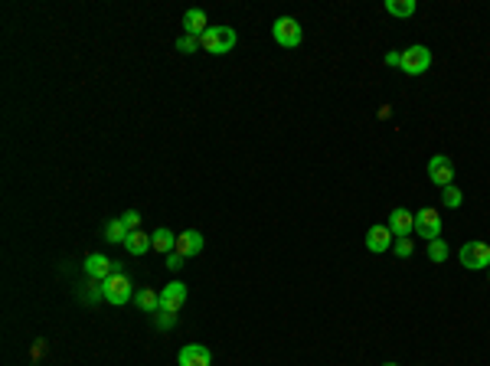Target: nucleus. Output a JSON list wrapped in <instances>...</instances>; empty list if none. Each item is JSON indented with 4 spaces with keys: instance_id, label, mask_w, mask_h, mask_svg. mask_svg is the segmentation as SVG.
Masks as SVG:
<instances>
[{
    "instance_id": "obj_1",
    "label": "nucleus",
    "mask_w": 490,
    "mask_h": 366,
    "mask_svg": "<svg viewBox=\"0 0 490 366\" xmlns=\"http://www.w3.org/2000/svg\"><path fill=\"white\" fill-rule=\"evenodd\" d=\"M236 30L232 26H210L206 33L200 37V46L210 56H226V52H232L236 50Z\"/></svg>"
},
{
    "instance_id": "obj_8",
    "label": "nucleus",
    "mask_w": 490,
    "mask_h": 366,
    "mask_svg": "<svg viewBox=\"0 0 490 366\" xmlns=\"http://www.w3.org/2000/svg\"><path fill=\"white\" fill-rule=\"evenodd\" d=\"M183 304H187V285H183V281H170V285H163L161 288V311L176 314Z\"/></svg>"
},
{
    "instance_id": "obj_10",
    "label": "nucleus",
    "mask_w": 490,
    "mask_h": 366,
    "mask_svg": "<svg viewBox=\"0 0 490 366\" xmlns=\"http://www.w3.org/2000/svg\"><path fill=\"white\" fill-rule=\"evenodd\" d=\"M176 363L180 366H210L213 363V354H210L203 343H187V347L180 350V356H176Z\"/></svg>"
},
{
    "instance_id": "obj_21",
    "label": "nucleus",
    "mask_w": 490,
    "mask_h": 366,
    "mask_svg": "<svg viewBox=\"0 0 490 366\" xmlns=\"http://www.w3.org/2000/svg\"><path fill=\"white\" fill-rule=\"evenodd\" d=\"M441 200H445V206H451V210H454V206H461V203H465V193H461V190L451 183V187L441 190Z\"/></svg>"
},
{
    "instance_id": "obj_7",
    "label": "nucleus",
    "mask_w": 490,
    "mask_h": 366,
    "mask_svg": "<svg viewBox=\"0 0 490 366\" xmlns=\"http://www.w3.org/2000/svg\"><path fill=\"white\" fill-rule=\"evenodd\" d=\"M428 180L435 183V187H451L454 183V164L451 157H445V154H435L431 161H428Z\"/></svg>"
},
{
    "instance_id": "obj_28",
    "label": "nucleus",
    "mask_w": 490,
    "mask_h": 366,
    "mask_svg": "<svg viewBox=\"0 0 490 366\" xmlns=\"http://www.w3.org/2000/svg\"><path fill=\"white\" fill-rule=\"evenodd\" d=\"M382 366H399V363H382Z\"/></svg>"
},
{
    "instance_id": "obj_6",
    "label": "nucleus",
    "mask_w": 490,
    "mask_h": 366,
    "mask_svg": "<svg viewBox=\"0 0 490 366\" xmlns=\"http://www.w3.org/2000/svg\"><path fill=\"white\" fill-rule=\"evenodd\" d=\"M428 65H431V52H428V46H409V50H402V72H409V76H422V72H428Z\"/></svg>"
},
{
    "instance_id": "obj_24",
    "label": "nucleus",
    "mask_w": 490,
    "mask_h": 366,
    "mask_svg": "<svg viewBox=\"0 0 490 366\" xmlns=\"http://www.w3.org/2000/svg\"><path fill=\"white\" fill-rule=\"evenodd\" d=\"M121 223L127 226V232H138V226H141V213H138V210H127V213L121 216Z\"/></svg>"
},
{
    "instance_id": "obj_4",
    "label": "nucleus",
    "mask_w": 490,
    "mask_h": 366,
    "mask_svg": "<svg viewBox=\"0 0 490 366\" xmlns=\"http://www.w3.org/2000/svg\"><path fill=\"white\" fill-rule=\"evenodd\" d=\"M461 265L467 272H480V268H490V245L480 239H471L461 245Z\"/></svg>"
},
{
    "instance_id": "obj_13",
    "label": "nucleus",
    "mask_w": 490,
    "mask_h": 366,
    "mask_svg": "<svg viewBox=\"0 0 490 366\" xmlns=\"http://www.w3.org/2000/svg\"><path fill=\"white\" fill-rule=\"evenodd\" d=\"M386 226L392 229V236L399 239V236H412V229H415V216L412 210H392L389 213V223Z\"/></svg>"
},
{
    "instance_id": "obj_15",
    "label": "nucleus",
    "mask_w": 490,
    "mask_h": 366,
    "mask_svg": "<svg viewBox=\"0 0 490 366\" xmlns=\"http://www.w3.org/2000/svg\"><path fill=\"white\" fill-rule=\"evenodd\" d=\"M151 242H154V249H157V252L170 255L176 249V232H170L167 226H161V229H154L151 232Z\"/></svg>"
},
{
    "instance_id": "obj_5",
    "label": "nucleus",
    "mask_w": 490,
    "mask_h": 366,
    "mask_svg": "<svg viewBox=\"0 0 490 366\" xmlns=\"http://www.w3.org/2000/svg\"><path fill=\"white\" fill-rule=\"evenodd\" d=\"M415 236H422V239H438L441 236V213L435 206H422L418 213H415Z\"/></svg>"
},
{
    "instance_id": "obj_16",
    "label": "nucleus",
    "mask_w": 490,
    "mask_h": 366,
    "mask_svg": "<svg viewBox=\"0 0 490 366\" xmlns=\"http://www.w3.org/2000/svg\"><path fill=\"white\" fill-rule=\"evenodd\" d=\"M125 249L131 255H144L147 252V249H154V242H151V236H147V232H127V239H125Z\"/></svg>"
},
{
    "instance_id": "obj_26",
    "label": "nucleus",
    "mask_w": 490,
    "mask_h": 366,
    "mask_svg": "<svg viewBox=\"0 0 490 366\" xmlns=\"http://www.w3.org/2000/svg\"><path fill=\"white\" fill-rule=\"evenodd\" d=\"M386 65H402V50H392V52H386Z\"/></svg>"
},
{
    "instance_id": "obj_3",
    "label": "nucleus",
    "mask_w": 490,
    "mask_h": 366,
    "mask_svg": "<svg viewBox=\"0 0 490 366\" xmlns=\"http://www.w3.org/2000/svg\"><path fill=\"white\" fill-rule=\"evenodd\" d=\"M131 281H127V275H121V272H114L112 278H105L101 281V298L108 304H114V307H121V304L131 301Z\"/></svg>"
},
{
    "instance_id": "obj_9",
    "label": "nucleus",
    "mask_w": 490,
    "mask_h": 366,
    "mask_svg": "<svg viewBox=\"0 0 490 366\" xmlns=\"http://www.w3.org/2000/svg\"><path fill=\"white\" fill-rule=\"evenodd\" d=\"M176 252L183 255V258H196V255H203V232L200 229L180 232V236H176Z\"/></svg>"
},
{
    "instance_id": "obj_27",
    "label": "nucleus",
    "mask_w": 490,
    "mask_h": 366,
    "mask_svg": "<svg viewBox=\"0 0 490 366\" xmlns=\"http://www.w3.org/2000/svg\"><path fill=\"white\" fill-rule=\"evenodd\" d=\"M161 321H157V324H161V327H170V324H174V314H167V311H161Z\"/></svg>"
},
{
    "instance_id": "obj_2",
    "label": "nucleus",
    "mask_w": 490,
    "mask_h": 366,
    "mask_svg": "<svg viewBox=\"0 0 490 366\" xmlns=\"http://www.w3.org/2000/svg\"><path fill=\"white\" fill-rule=\"evenodd\" d=\"M272 37H275L278 46H285V50H294V46H301V23L294 20V17H278L275 23H272Z\"/></svg>"
},
{
    "instance_id": "obj_25",
    "label": "nucleus",
    "mask_w": 490,
    "mask_h": 366,
    "mask_svg": "<svg viewBox=\"0 0 490 366\" xmlns=\"http://www.w3.org/2000/svg\"><path fill=\"white\" fill-rule=\"evenodd\" d=\"M183 265H187V258H183V255L176 252V249H174L170 255H167V268H170V272H180Z\"/></svg>"
},
{
    "instance_id": "obj_12",
    "label": "nucleus",
    "mask_w": 490,
    "mask_h": 366,
    "mask_svg": "<svg viewBox=\"0 0 490 366\" xmlns=\"http://www.w3.org/2000/svg\"><path fill=\"white\" fill-rule=\"evenodd\" d=\"M85 275H88V278H95V281H105V278H112V275H114V262L108 258V255L92 252V255L85 258Z\"/></svg>"
},
{
    "instance_id": "obj_23",
    "label": "nucleus",
    "mask_w": 490,
    "mask_h": 366,
    "mask_svg": "<svg viewBox=\"0 0 490 366\" xmlns=\"http://www.w3.org/2000/svg\"><path fill=\"white\" fill-rule=\"evenodd\" d=\"M200 50V37H190V33H183V37L176 39V52H196Z\"/></svg>"
},
{
    "instance_id": "obj_22",
    "label": "nucleus",
    "mask_w": 490,
    "mask_h": 366,
    "mask_svg": "<svg viewBox=\"0 0 490 366\" xmlns=\"http://www.w3.org/2000/svg\"><path fill=\"white\" fill-rule=\"evenodd\" d=\"M392 252L399 255V258H409V255L415 252V245H412V236H399V239L392 242Z\"/></svg>"
},
{
    "instance_id": "obj_18",
    "label": "nucleus",
    "mask_w": 490,
    "mask_h": 366,
    "mask_svg": "<svg viewBox=\"0 0 490 366\" xmlns=\"http://www.w3.org/2000/svg\"><path fill=\"white\" fill-rule=\"evenodd\" d=\"M415 10H418L415 0H386V13H392V17H412Z\"/></svg>"
},
{
    "instance_id": "obj_14",
    "label": "nucleus",
    "mask_w": 490,
    "mask_h": 366,
    "mask_svg": "<svg viewBox=\"0 0 490 366\" xmlns=\"http://www.w3.org/2000/svg\"><path fill=\"white\" fill-rule=\"evenodd\" d=\"M183 30H187L190 37H203V33L210 30V23H206V13L196 10V7H193V10H187V13H183Z\"/></svg>"
},
{
    "instance_id": "obj_17",
    "label": "nucleus",
    "mask_w": 490,
    "mask_h": 366,
    "mask_svg": "<svg viewBox=\"0 0 490 366\" xmlns=\"http://www.w3.org/2000/svg\"><path fill=\"white\" fill-rule=\"evenodd\" d=\"M134 301H138V307L144 311V314H154V311H161V294L151 288H141L138 294H134Z\"/></svg>"
},
{
    "instance_id": "obj_11",
    "label": "nucleus",
    "mask_w": 490,
    "mask_h": 366,
    "mask_svg": "<svg viewBox=\"0 0 490 366\" xmlns=\"http://www.w3.org/2000/svg\"><path fill=\"white\" fill-rule=\"evenodd\" d=\"M392 242H396V236H392L389 226H369V232H366V249L369 252H389Z\"/></svg>"
},
{
    "instance_id": "obj_19",
    "label": "nucleus",
    "mask_w": 490,
    "mask_h": 366,
    "mask_svg": "<svg viewBox=\"0 0 490 366\" xmlns=\"http://www.w3.org/2000/svg\"><path fill=\"white\" fill-rule=\"evenodd\" d=\"M105 239L108 242H125L127 239V226L121 223V219H112V223L105 226Z\"/></svg>"
},
{
    "instance_id": "obj_20",
    "label": "nucleus",
    "mask_w": 490,
    "mask_h": 366,
    "mask_svg": "<svg viewBox=\"0 0 490 366\" xmlns=\"http://www.w3.org/2000/svg\"><path fill=\"white\" fill-rule=\"evenodd\" d=\"M428 258H431V262H445V258H448V245H445V242L441 239H431L428 242Z\"/></svg>"
}]
</instances>
